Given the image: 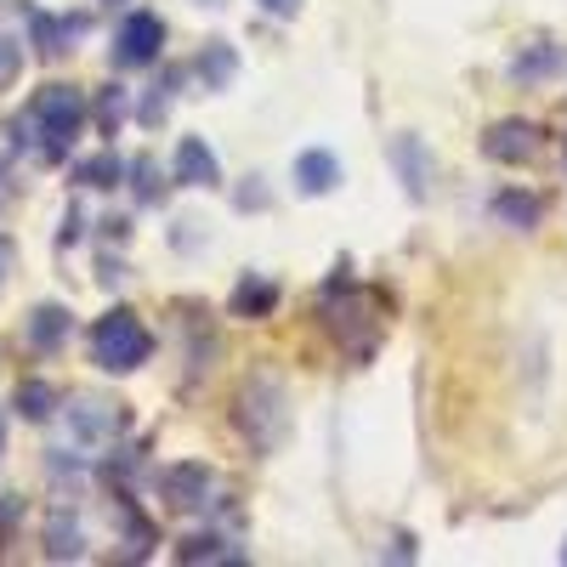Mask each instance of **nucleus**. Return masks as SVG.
Wrapping results in <instances>:
<instances>
[{"instance_id":"1","label":"nucleus","mask_w":567,"mask_h":567,"mask_svg":"<svg viewBox=\"0 0 567 567\" xmlns=\"http://www.w3.org/2000/svg\"><path fill=\"white\" fill-rule=\"evenodd\" d=\"M341 278H329V296H323V318L329 329L341 336V347L352 358H369L374 341H381V329H386V307L374 290H358V284L347 278V267H336Z\"/></svg>"},{"instance_id":"2","label":"nucleus","mask_w":567,"mask_h":567,"mask_svg":"<svg viewBox=\"0 0 567 567\" xmlns=\"http://www.w3.org/2000/svg\"><path fill=\"white\" fill-rule=\"evenodd\" d=\"M12 125L34 131V136H40V159L58 165V159L74 148L80 125H85V97H80L74 85H40L34 103H29V120H12Z\"/></svg>"},{"instance_id":"3","label":"nucleus","mask_w":567,"mask_h":567,"mask_svg":"<svg viewBox=\"0 0 567 567\" xmlns=\"http://www.w3.org/2000/svg\"><path fill=\"white\" fill-rule=\"evenodd\" d=\"M154 358V336L148 323H142L131 307H114L109 318H97V329H91V363L109 369V374H131Z\"/></svg>"},{"instance_id":"4","label":"nucleus","mask_w":567,"mask_h":567,"mask_svg":"<svg viewBox=\"0 0 567 567\" xmlns=\"http://www.w3.org/2000/svg\"><path fill=\"white\" fill-rule=\"evenodd\" d=\"M239 432L256 449H272L284 437V386L272 374H256V381L239 392Z\"/></svg>"},{"instance_id":"5","label":"nucleus","mask_w":567,"mask_h":567,"mask_svg":"<svg viewBox=\"0 0 567 567\" xmlns=\"http://www.w3.org/2000/svg\"><path fill=\"white\" fill-rule=\"evenodd\" d=\"M159 52H165V23L154 12H131L114 34V63L120 69H148V63H159Z\"/></svg>"},{"instance_id":"6","label":"nucleus","mask_w":567,"mask_h":567,"mask_svg":"<svg viewBox=\"0 0 567 567\" xmlns=\"http://www.w3.org/2000/svg\"><path fill=\"white\" fill-rule=\"evenodd\" d=\"M539 148H545V131L534 120H499L483 136V154L499 165H528V159H539Z\"/></svg>"},{"instance_id":"7","label":"nucleus","mask_w":567,"mask_h":567,"mask_svg":"<svg viewBox=\"0 0 567 567\" xmlns=\"http://www.w3.org/2000/svg\"><path fill=\"white\" fill-rule=\"evenodd\" d=\"M120 403H109V398H74L69 403V425H74V437L80 443H114L120 437Z\"/></svg>"},{"instance_id":"8","label":"nucleus","mask_w":567,"mask_h":567,"mask_svg":"<svg viewBox=\"0 0 567 567\" xmlns=\"http://www.w3.org/2000/svg\"><path fill=\"white\" fill-rule=\"evenodd\" d=\"M210 483H216V477H210V465H199V460H182V465H171L165 477H159L171 511H199L205 494H210Z\"/></svg>"},{"instance_id":"9","label":"nucleus","mask_w":567,"mask_h":567,"mask_svg":"<svg viewBox=\"0 0 567 567\" xmlns=\"http://www.w3.org/2000/svg\"><path fill=\"white\" fill-rule=\"evenodd\" d=\"M176 182L182 187H216L221 182V165H216V154L205 148L199 136H182L176 142Z\"/></svg>"},{"instance_id":"10","label":"nucleus","mask_w":567,"mask_h":567,"mask_svg":"<svg viewBox=\"0 0 567 567\" xmlns=\"http://www.w3.org/2000/svg\"><path fill=\"white\" fill-rule=\"evenodd\" d=\"M29 29H34V52L45 63H58L69 52V40L85 29V18H45V12H29Z\"/></svg>"},{"instance_id":"11","label":"nucleus","mask_w":567,"mask_h":567,"mask_svg":"<svg viewBox=\"0 0 567 567\" xmlns=\"http://www.w3.org/2000/svg\"><path fill=\"white\" fill-rule=\"evenodd\" d=\"M69 329H74L69 307L45 301V307H34V318H29V347H34V352H58V347L69 341Z\"/></svg>"},{"instance_id":"12","label":"nucleus","mask_w":567,"mask_h":567,"mask_svg":"<svg viewBox=\"0 0 567 567\" xmlns=\"http://www.w3.org/2000/svg\"><path fill=\"white\" fill-rule=\"evenodd\" d=\"M341 182V159L336 154H323V148H307L301 159H296V187L307 199H318V194H329V187Z\"/></svg>"},{"instance_id":"13","label":"nucleus","mask_w":567,"mask_h":567,"mask_svg":"<svg viewBox=\"0 0 567 567\" xmlns=\"http://www.w3.org/2000/svg\"><path fill=\"white\" fill-rule=\"evenodd\" d=\"M561 63H567V52H561L556 40H534V45H523V52L511 58V74L516 80H550Z\"/></svg>"},{"instance_id":"14","label":"nucleus","mask_w":567,"mask_h":567,"mask_svg":"<svg viewBox=\"0 0 567 567\" xmlns=\"http://www.w3.org/2000/svg\"><path fill=\"white\" fill-rule=\"evenodd\" d=\"M272 307H278V284L267 278H245L233 290V318H272Z\"/></svg>"},{"instance_id":"15","label":"nucleus","mask_w":567,"mask_h":567,"mask_svg":"<svg viewBox=\"0 0 567 567\" xmlns=\"http://www.w3.org/2000/svg\"><path fill=\"white\" fill-rule=\"evenodd\" d=\"M494 216H499V221H511V227H539L545 205H539L534 194H516V187H505V194L494 199Z\"/></svg>"},{"instance_id":"16","label":"nucleus","mask_w":567,"mask_h":567,"mask_svg":"<svg viewBox=\"0 0 567 567\" xmlns=\"http://www.w3.org/2000/svg\"><path fill=\"white\" fill-rule=\"evenodd\" d=\"M233 69H239V58H233L227 40H210L205 52H199V80H205L210 91H221V85L233 80Z\"/></svg>"},{"instance_id":"17","label":"nucleus","mask_w":567,"mask_h":567,"mask_svg":"<svg viewBox=\"0 0 567 567\" xmlns=\"http://www.w3.org/2000/svg\"><path fill=\"white\" fill-rule=\"evenodd\" d=\"M45 556L52 561H80L85 556V539H80V528L69 523V516H52V528H45Z\"/></svg>"},{"instance_id":"18","label":"nucleus","mask_w":567,"mask_h":567,"mask_svg":"<svg viewBox=\"0 0 567 567\" xmlns=\"http://www.w3.org/2000/svg\"><path fill=\"white\" fill-rule=\"evenodd\" d=\"M58 403H63L58 386H45V381H23V386H18V414H23V420H52Z\"/></svg>"},{"instance_id":"19","label":"nucleus","mask_w":567,"mask_h":567,"mask_svg":"<svg viewBox=\"0 0 567 567\" xmlns=\"http://www.w3.org/2000/svg\"><path fill=\"white\" fill-rule=\"evenodd\" d=\"M120 176H125V165H120L114 154H97V159L74 165V182H80V187H114Z\"/></svg>"},{"instance_id":"20","label":"nucleus","mask_w":567,"mask_h":567,"mask_svg":"<svg viewBox=\"0 0 567 567\" xmlns=\"http://www.w3.org/2000/svg\"><path fill=\"white\" fill-rule=\"evenodd\" d=\"M398 165H403V176H409V194L420 199V194H425V165H420L414 136H398Z\"/></svg>"},{"instance_id":"21","label":"nucleus","mask_w":567,"mask_h":567,"mask_svg":"<svg viewBox=\"0 0 567 567\" xmlns=\"http://www.w3.org/2000/svg\"><path fill=\"white\" fill-rule=\"evenodd\" d=\"M176 561H233V556L221 550L216 534H205V539H182V545H176Z\"/></svg>"},{"instance_id":"22","label":"nucleus","mask_w":567,"mask_h":567,"mask_svg":"<svg viewBox=\"0 0 567 567\" xmlns=\"http://www.w3.org/2000/svg\"><path fill=\"white\" fill-rule=\"evenodd\" d=\"M18 69H23V45H18L12 34H0V91L18 80Z\"/></svg>"},{"instance_id":"23","label":"nucleus","mask_w":567,"mask_h":567,"mask_svg":"<svg viewBox=\"0 0 567 567\" xmlns=\"http://www.w3.org/2000/svg\"><path fill=\"white\" fill-rule=\"evenodd\" d=\"M97 120H103V131L114 136V125L125 120V91H120V85H109V91H103V103H97Z\"/></svg>"},{"instance_id":"24","label":"nucleus","mask_w":567,"mask_h":567,"mask_svg":"<svg viewBox=\"0 0 567 567\" xmlns=\"http://www.w3.org/2000/svg\"><path fill=\"white\" fill-rule=\"evenodd\" d=\"M136 199H159V187H154V159H136Z\"/></svg>"},{"instance_id":"25","label":"nucleus","mask_w":567,"mask_h":567,"mask_svg":"<svg viewBox=\"0 0 567 567\" xmlns=\"http://www.w3.org/2000/svg\"><path fill=\"white\" fill-rule=\"evenodd\" d=\"M12 267H18V250H12V239H7V233H0V290H7Z\"/></svg>"},{"instance_id":"26","label":"nucleus","mask_w":567,"mask_h":567,"mask_svg":"<svg viewBox=\"0 0 567 567\" xmlns=\"http://www.w3.org/2000/svg\"><path fill=\"white\" fill-rule=\"evenodd\" d=\"M58 245L69 250V245H80V210H69L63 216V233H58Z\"/></svg>"},{"instance_id":"27","label":"nucleus","mask_w":567,"mask_h":567,"mask_svg":"<svg viewBox=\"0 0 567 567\" xmlns=\"http://www.w3.org/2000/svg\"><path fill=\"white\" fill-rule=\"evenodd\" d=\"M261 7H267V12H272V18H290V12H296V7H301V0H261Z\"/></svg>"},{"instance_id":"28","label":"nucleus","mask_w":567,"mask_h":567,"mask_svg":"<svg viewBox=\"0 0 567 567\" xmlns=\"http://www.w3.org/2000/svg\"><path fill=\"white\" fill-rule=\"evenodd\" d=\"M7 199H12V165L0 159V205H7Z\"/></svg>"},{"instance_id":"29","label":"nucleus","mask_w":567,"mask_h":567,"mask_svg":"<svg viewBox=\"0 0 567 567\" xmlns=\"http://www.w3.org/2000/svg\"><path fill=\"white\" fill-rule=\"evenodd\" d=\"M0 454H7V420H0Z\"/></svg>"},{"instance_id":"30","label":"nucleus","mask_w":567,"mask_h":567,"mask_svg":"<svg viewBox=\"0 0 567 567\" xmlns=\"http://www.w3.org/2000/svg\"><path fill=\"white\" fill-rule=\"evenodd\" d=\"M561 561H567V545H561Z\"/></svg>"}]
</instances>
